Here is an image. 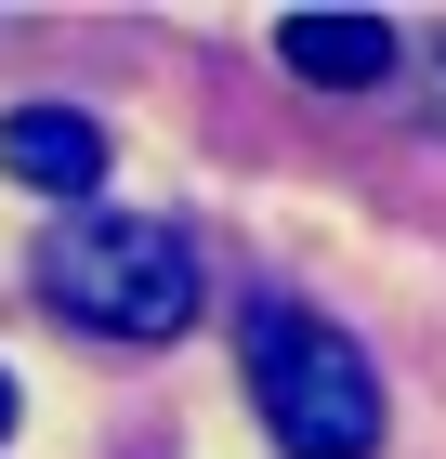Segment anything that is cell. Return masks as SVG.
Here are the masks:
<instances>
[{"instance_id": "6da1fadb", "label": "cell", "mask_w": 446, "mask_h": 459, "mask_svg": "<svg viewBox=\"0 0 446 459\" xmlns=\"http://www.w3.org/2000/svg\"><path fill=\"white\" fill-rule=\"evenodd\" d=\"M39 302L66 328H92V342H118V354H158V342L197 328V249H184L171 223L79 211V223L39 237Z\"/></svg>"}, {"instance_id": "8992f818", "label": "cell", "mask_w": 446, "mask_h": 459, "mask_svg": "<svg viewBox=\"0 0 446 459\" xmlns=\"http://www.w3.org/2000/svg\"><path fill=\"white\" fill-rule=\"evenodd\" d=\"M0 446H13V368H0Z\"/></svg>"}, {"instance_id": "3957f363", "label": "cell", "mask_w": 446, "mask_h": 459, "mask_svg": "<svg viewBox=\"0 0 446 459\" xmlns=\"http://www.w3.org/2000/svg\"><path fill=\"white\" fill-rule=\"evenodd\" d=\"M0 171L39 184V197H92L105 184V118L92 106H13L0 118Z\"/></svg>"}, {"instance_id": "277c9868", "label": "cell", "mask_w": 446, "mask_h": 459, "mask_svg": "<svg viewBox=\"0 0 446 459\" xmlns=\"http://www.w3.org/2000/svg\"><path fill=\"white\" fill-rule=\"evenodd\" d=\"M275 53H289V79H315V92H368V79H394L407 27H394V13H289Z\"/></svg>"}, {"instance_id": "5b68a950", "label": "cell", "mask_w": 446, "mask_h": 459, "mask_svg": "<svg viewBox=\"0 0 446 459\" xmlns=\"http://www.w3.org/2000/svg\"><path fill=\"white\" fill-rule=\"evenodd\" d=\"M433 132H446V39H433Z\"/></svg>"}, {"instance_id": "7a4b0ae2", "label": "cell", "mask_w": 446, "mask_h": 459, "mask_svg": "<svg viewBox=\"0 0 446 459\" xmlns=\"http://www.w3.org/2000/svg\"><path fill=\"white\" fill-rule=\"evenodd\" d=\"M249 407L289 459H380V381L368 354L302 302H249Z\"/></svg>"}]
</instances>
